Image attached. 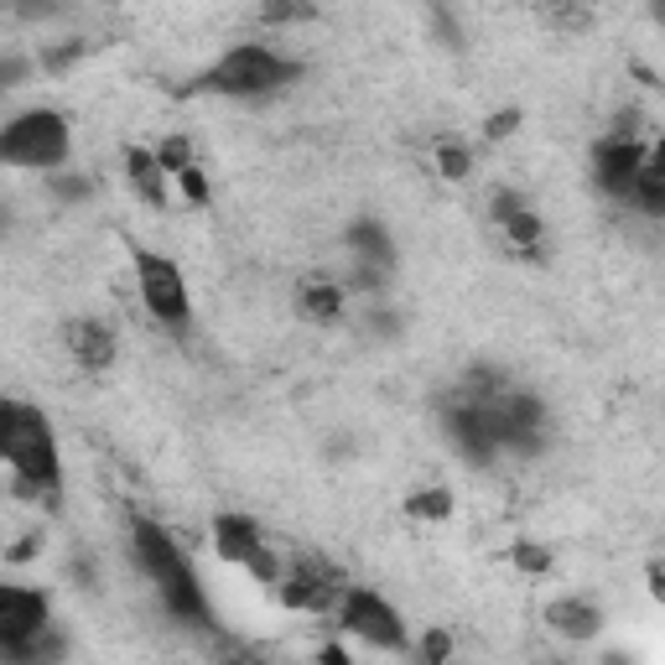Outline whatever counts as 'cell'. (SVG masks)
<instances>
[{
    "instance_id": "38",
    "label": "cell",
    "mask_w": 665,
    "mask_h": 665,
    "mask_svg": "<svg viewBox=\"0 0 665 665\" xmlns=\"http://www.w3.org/2000/svg\"><path fill=\"white\" fill-rule=\"evenodd\" d=\"M604 665H634V661H629V655H619V650H613V655H604Z\"/></svg>"
},
{
    "instance_id": "4",
    "label": "cell",
    "mask_w": 665,
    "mask_h": 665,
    "mask_svg": "<svg viewBox=\"0 0 665 665\" xmlns=\"http://www.w3.org/2000/svg\"><path fill=\"white\" fill-rule=\"evenodd\" d=\"M74 157V125L63 110H21L0 125V167H32V172H63Z\"/></svg>"
},
{
    "instance_id": "2",
    "label": "cell",
    "mask_w": 665,
    "mask_h": 665,
    "mask_svg": "<svg viewBox=\"0 0 665 665\" xmlns=\"http://www.w3.org/2000/svg\"><path fill=\"white\" fill-rule=\"evenodd\" d=\"M125 536H131V556H136V567L146 572V583L157 587L161 608H167L172 619H182V624H193V629H214L208 593H203L198 567L188 562V551L177 546L172 530L161 526V520H151V515H131Z\"/></svg>"
},
{
    "instance_id": "13",
    "label": "cell",
    "mask_w": 665,
    "mask_h": 665,
    "mask_svg": "<svg viewBox=\"0 0 665 665\" xmlns=\"http://www.w3.org/2000/svg\"><path fill=\"white\" fill-rule=\"evenodd\" d=\"M343 250H349V260H359V266H380V271H391V275H395V260H401L391 224H385L380 214L349 218V229H343Z\"/></svg>"
},
{
    "instance_id": "12",
    "label": "cell",
    "mask_w": 665,
    "mask_h": 665,
    "mask_svg": "<svg viewBox=\"0 0 665 665\" xmlns=\"http://www.w3.org/2000/svg\"><path fill=\"white\" fill-rule=\"evenodd\" d=\"M442 431L452 437V448L469 458L473 469H489L499 448H494V431H489V412L473 406V401H448L442 406Z\"/></svg>"
},
{
    "instance_id": "14",
    "label": "cell",
    "mask_w": 665,
    "mask_h": 665,
    "mask_svg": "<svg viewBox=\"0 0 665 665\" xmlns=\"http://www.w3.org/2000/svg\"><path fill=\"white\" fill-rule=\"evenodd\" d=\"M541 619H546L551 634H562V640H572V645H583V640H598V634H604V608H598V598H583V593L551 598Z\"/></svg>"
},
{
    "instance_id": "6",
    "label": "cell",
    "mask_w": 665,
    "mask_h": 665,
    "mask_svg": "<svg viewBox=\"0 0 665 665\" xmlns=\"http://www.w3.org/2000/svg\"><path fill=\"white\" fill-rule=\"evenodd\" d=\"M332 619L349 629L353 640H364L370 650H385V655H406L412 650V629L401 619V608L385 593H374V587L349 583L343 598H338V608H332Z\"/></svg>"
},
{
    "instance_id": "22",
    "label": "cell",
    "mask_w": 665,
    "mask_h": 665,
    "mask_svg": "<svg viewBox=\"0 0 665 665\" xmlns=\"http://www.w3.org/2000/svg\"><path fill=\"white\" fill-rule=\"evenodd\" d=\"M32 74H37V58H26V53H16V47H5V53H0V99L16 94Z\"/></svg>"
},
{
    "instance_id": "36",
    "label": "cell",
    "mask_w": 665,
    "mask_h": 665,
    "mask_svg": "<svg viewBox=\"0 0 665 665\" xmlns=\"http://www.w3.org/2000/svg\"><path fill=\"white\" fill-rule=\"evenodd\" d=\"M317 665H353V661L338 645H323V650H317Z\"/></svg>"
},
{
    "instance_id": "16",
    "label": "cell",
    "mask_w": 665,
    "mask_h": 665,
    "mask_svg": "<svg viewBox=\"0 0 665 665\" xmlns=\"http://www.w3.org/2000/svg\"><path fill=\"white\" fill-rule=\"evenodd\" d=\"M629 203H634L645 218H661L665 214V146H661V140H650L645 167H640L634 188H629Z\"/></svg>"
},
{
    "instance_id": "37",
    "label": "cell",
    "mask_w": 665,
    "mask_h": 665,
    "mask_svg": "<svg viewBox=\"0 0 665 665\" xmlns=\"http://www.w3.org/2000/svg\"><path fill=\"white\" fill-rule=\"evenodd\" d=\"M37 541H42V536H21V546H11V562H26V556L37 551Z\"/></svg>"
},
{
    "instance_id": "27",
    "label": "cell",
    "mask_w": 665,
    "mask_h": 665,
    "mask_svg": "<svg viewBox=\"0 0 665 665\" xmlns=\"http://www.w3.org/2000/svg\"><path fill=\"white\" fill-rule=\"evenodd\" d=\"M509 562L526 572V577H541V572H551V551L541 541H515L509 546Z\"/></svg>"
},
{
    "instance_id": "19",
    "label": "cell",
    "mask_w": 665,
    "mask_h": 665,
    "mask_svg": "<svg viewBox=\"0 0 665 665\" xmlns=\"http://www.w3.org/2000/svg\"><path fill=\"white\" fill-rule=\"evenodd\" d=\"M437 172L448 177V182H463V177H473V146L469 140H442L437 146Z\"/></svg>"
},
{
    "instance_id": "20",
    "label": "cell",
    "mask_w": 665,
    "mask_h": 665,
    "mask_svg": "<svg viewBox=\"0 0 665 665\" xmlns=\"http://www.w3.org/2000/svg\"><path fill=\"white\" fill-rule=\"evenodd\" d=\"M47 188H53V198H58L63 208H79V203L94 198V182L83 172H47Z\"/></svg>"
},
{
    "instance_id": "8",
    "label": "cell",
    "mask_w": 665,
    "mask_h": 665,
    "mask_svg": "<svg viewBox=\"0 0 665 665\" xmlns=\"http://www.w3.org/2000/svg\"><path fill=\"white\" fill-rule=\"evenodd\" d=\"M214 551L224 556V562H235V567H245L255 577V583L275 587L281 583V572H286V556L266 541V530L255 526L250 515H235V509H218L214 515Z\"/></svg>"
},
{
    "instance_id": "5",
    "label": "cell",
    "mask_w": 665,
    "mask_h": 665,
    "mask_svg": "<svg viewBox=\"0 0 665 665\" xmlns=\"http://www.w3.org/2000/svg\"><path fill=\"white\" fill-rule=\"evenodd\" d=\"M131 266H136V292L140 307L151 313L157 328H167L172 338H188L193 332V292H188V275L172 255L161 250H131Z\"/></svg>"
},
{
    "instance_id": "3",
    "label": "cell",
    "mask_w": 665,
    "mask_h": 665,
    "mask_svg": "<svg viewBox=\"0 0 665 665\" xmlns=\"http://www.w3.org/2000/svg\"><path fill=\"white\" fill-rule=\"evenodd\" d=\"M302 79V63L275 53L266 42H235L229 53H218L203 74L193 79V94L218 99H271Z\"/></svg>"
},
{
    "instance_id": "1",
    "label": "cell",
    "mask_w": 665,
    "mask_h": 665,
    "mask_svg": "<svg viewBox=\"0 0 665 665\" xmlns=\"http://www.w3.org/2000/svg\"><path fill=\"white\" fill-rule=\"evenodd\" d=\"M0 463L16 478L26 505H63V448L42 406L21 395H0Z\"/></svg>"
},
{
    "instance_id": "26",
    "label": "cell",
    "mask_w": 665,
    "mask_h": 665,
    "mask_svg": "<svg viewBox=\"0 0 665 665\" xmlns=\"http://www.w3.org/2000/svg\"><path fill=\"white\" fill-rule=\"evenodd\" d=\"M359 328L370 332V338H380V343H391V338H401V328H406V317L395 313V307H385V296L374 302L370 313H364V323Z\"/></svg>"
},
{
    "instance_id": "11",
    "label": "cell",
    "mask_w": 665,
    "mask_h": 665,
    "mask_svg": "<svg viewBox=\"0 0 665 665\" xmlns=\"http://www.w3.org/2000/svg\"><path fill=\"white\" fill-rule=\"evenodd\" d=\"M63 349H68V359L83 374H104V370H115V359H120V332L104 317H68L63 323Z\"/></svg>"
},
{
    "instance_id": "34",
    "label": "cell",
    "mask_w": 665,
    "mask_h": 665,
    "mask_svg": "<svg viewBox=\"0 0 665 665\" xmlns=\"http://www.w3.org/2000/svg\"><path fill=\"white\" fill-rule=\"evenodd\" d=\"M11 235H16V208L0 198V239H11Z\"/></svg>"
},
{
    "instance_id": "28",
    "label": "cell",
    "mask_w": 665,
    "mask_h": 665,
    "mask_svg": "<svg viewBox=\"0 0 665 665\" xmlns=\"http://www.w3.org/2000/svg\"><path fill=\"white\" fill-rule=\"evenodd\" d=\"M89 53V42H63V47H42L37 53V68L42 74H68L74 63Z\"/></svg>"
},
{
    "instance_id": "32",
    "label": "cell",
    "mask_w": 665,
    "mask_h": 665,
    "mask_svg": "<svg viewBox=\"0 0 665 665\" xmlns=\"http://www.w3.org/2000/svg\"><path fill=\"white\" fill-rule=\"evenodd\" d=\"M520 110H494L489 120H484V140H509L515 131H520Z\"/></svg>"
},
{
    "instance_id": "9",
    "label": "cell",
    "mask_w": 665,
    "mask_h": 665,
    "mask_svg": "<svg viewBox=\"0 0 665 665\" xmlns=\"http://www.w3.org/2000/svg\"><path fill=\"white\" fill-rule=\"evenodd\" d=\"M343 587H349V577L332 562H323V556H286L275 598L286 608H296V613H332L338 598H343Z\"/></svg>"
},
{
    "instance_id": "15",
    "label": "cell",
    "mask_w": 665,
    "mask_h": 665,
    "mask_svg": "<svg viewBox=\"0 0 665 665\" xmlns=\"http://www.w3.org/2000/svg\"><path fill=\"white\" fill-rule=\"evenodd\" d=\"M343 307H349V296L338 281H302L296 286V313L317 323V328H332V323H343Z\"/></svg>"
},
{
    "instance_id": "31",
    "label": "cell",
    "mask_w": 665,
    "mask_h": 665,
    "mask_svg": "<svg viewBox=\"0 0 665 665\" xmlns=\"http://www.w3.org/2000/svg\"><path fill=\"white\" fill-rule=\"evenodd\" d=\"M218 665H271V655L255 645H239V640H224L218 645Z\"/></svg>"
},
{
    "instance_id": "24",
    "label": "cell",
    "mask_w": 665,
    "mask_h": 665,
    "mask_svg": "<svg viewBox=\"0 0 665 665\" xmlns=\"http://www.w3.org/2000/svg\"><path fill=\"white\" fill-rule=\"evenodd\" d=\"M255 16L266 21V26H296V21H317V5H307V0H271Z\"/></svg>"
},
{
    "instance_id": "39",
    "label": "cell",
    "mask_w": 665,
    "mask_h": 665,
    "mask_svg": "<svg viewBox=\"0 0 665 665\" xmlns=\"http://www.w3.org/2000/svg\"><path fill=\"white\" fill-rule=\"evenodd\" d=\"M448 665H463V661H448Z\"/></svg>"
},
{
    "instance_id": "17",
    "label": "cell",
    "mask_w": 665,
    "mask_h": 665,
    "mask_svg": "<svg viewBox=\"0 0 665 665\" xmlns=\"http://www.w3.org/2000/svg\"><path fill=\"white\" fill-rule=\"evenodd\" d=\"M125 177L151 208H167V172L157 167V151L151 146H125Z\"/></svg>"
},
{
    "instance_id": "18",
    "label": "cell",
    "mask_w": 665,
    "mask_h": 665,
    "mask_svg": "<svg viewBox=\"0 0 665 665\" xmlns=\"http://www.w3.org/2000/svg\"><path fill=\"white\" fill-rule=\"evenodd\" d=\"M499 235L509 239V250L520 255V260H541L546 255V218L536 214V208H520V214L499 218Z\"/></svg>"
},
{
    "instance_id": "25",
    "label": "cell",
    "mask_w": 665,
    "mask_h": 665,
    "mask_svg": "<svg viewBox=\"0 0 665 665\" xmlns=\"http://www.w3.org/2000/svg\"><path fill=\"white\" fill-rule=\"evenodd\" d=\"M151 151H157V167H161L167 177L198 167V161H193V140H188V136H167L161 146H151Z\"/></svg>"
},
{
    "instance_id": "21",
    "label": "cell",
    "mask_w": 665,
    "mask_h": 665,
    "mask_svg": "<svg viewBox=\"0 0 665 665\" xmlns=\"http://www.w3.org/2000/svg\"><path fill=\"white\" fill-rule=\"evenodd\" d=\"M406 515H416V520H448V515H452V494L442 489V484L416 489L412 499H406Z\"/></svg>"
},
{
    "instance_id": "30",
    "label": "cell",
    "mask_w": 665,
    "mask_h": 665,
    "mask_svg": "<svg viewBox=\"0 0 665 665\" xmlns=\"http://www.w3.org/2000/svg\"><path fill=\"white\" fill-rule=\"evenodd\" d=\"M520 208H530V198L520 193V188H494V193H489V218H494V224L509 218V214H520Z\"/></svg>"
},
{
    "instance_id": "10",
    "label": "cell",
    "mask_w": 665,
    "mask_h": 665,
    "mask_svg": "<svg viewBox=\"0 0 665 665\" xmlns=\"http://www.w3.org/2000/svg\"><path fill=\"white\" fill-rule=\"evenodd\" d=\"M645 151L650 140H634V136H604L593 146V182H598V193L613 198V203H629V188H634V177L645 167Z\"/></svg>"
},
{
    "instance_id": "29",
    "label": "cell",
    "mask_w": 665,
    "mask_h": 665,
    "mask_svg": "<svg viewBox=\"0 0 665 665\" xmlns=\"http://www.w3.org/2000/svg\"><path fill=\"white\" fill-rule=\"evenodd\" d=\"M427 16H431V26H437L442 47H458V53L469 47V42H463V21H458V11H448V5H431Z\"/></svg>"
},
{
    "instance_id": "33",
    "label": "cell",
    "mask_w": 665,
    "mask_h": 665,
    "mask_svg": "<svg viewBox=\"0 0 665 665\" xmlns=\"http://www.w3.org/2000/svg\"><path fill=\"white\" fill-rule=\"evenodd\" d=\"M177 188H182V198H188V203H208V177L198 172V167L177 172Z\"/></svg>"
},
{
    "instance_id": "7",
    "label": "cell",
    "mask_w": 665,
    "mask_h": 665,
    "mask_svg": "<svg viewBox=\"0 0 665 665\" xmlns=\"http://www.w3.org/2000/svg\"><path fill=\"white\" fill-rule=\"evenodd\" d=\"M47 629H53V604L42 587L0 583V661L32 665Z\"/></svg>"
},
{
    "instance_id": "23",
    "label": "cell",
    "mask_w": 665,
    "mask_h": 665,
    "mask_svg": "<svg viewBox=\"0 0 665 665\" xmlns=\"http://www.w3.org/2000/svg\"><path fill=\"white\" fill-rule=\"evenodd\" d=\"M448 661H458V640L448 629H427L416 640V665H448Z\"/></svg>"
},
{
    "instance_id": "35",
    "label": "cell",
    "mask_w": 665,
    "mask_h": 665,
    "mask_svg": "<svg viewBox=\"0 0 665 665\" xmlns=\"http://www.w3.org/2000/svg\"><path fill=\"white\" fill-rule=\"evenodd\" d=\"M74 577H79L83 587H94V577H99L94 562H89V556H74Z\"/></svg>"
}]
</instances>
